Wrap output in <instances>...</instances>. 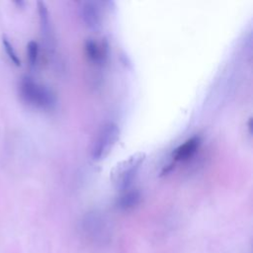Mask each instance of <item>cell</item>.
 Wrapping results in <instances>:
<instances>
[{"mask_svg": "<svg viewBox=\"0 0 253 253\" xmlns=\"http://www.w3.org/2000/svg\"><path fill=\"white\" fill-rule=\"evenodd\" d=\"M27 54L30 65L34 66L37 63L39 57V44L35 41H31L27 44Z\"/></svg>", "mask_w": 253, "mask_h": 253, "instance_id": "30bf717a", "label": "cell"}, {"mask_svg": "<svg viewBox=\"0 0 253 253\" xmlns=\"http://www.w3.org/2000/svg\"><path fill=\"white\" fill-rule=\"evenodd\" d=\"M141 201V194L137 190H131L124 193L117 202V207L120 210L127 211L135 208Z\"/></svg>", "mask_w": 253, "mask_h": 253, "instance_id": "52a82bcc", "label": "cell"}, {"mask_svg": "<svg viewBox=\"0 0 253 253\" xmlns=\"http://www.w3.org/2000/svg\"><path fill=\"white\" fill-rule=\"evenodd\" d=\"M19 89L22 99L29 105L44 110L52 109L55 105L54 94L47 87L39 84L31 77H23Z\"/></svg>", "mask_w": 253, "mask_h": 253, "instance_id": "6da1fadb", "label": "cell"}, {"mask_svg": "<svg viewBox=\"0 0 253 253\" xmlns=\"http://www.w3.org/2000/svg\"><path fill=\"white\" fill-rule=\"evenodd\" d=\"M200 143L201 139L197 135L187 139L183 144L175 149V151L173 152V158L176 161H184L189 159L197 151Z\"/></svg>", "mask_w": 253, "mask_h": 253, "instance_id": "8992f818", "label": "cell"}, {"mask_svg": "<svg viewBox=\"0 0 253 253\" xmlns=\"http://www.w3.org/2000/svg\"><path fill=\"white\" fill-rule=\"evenodd\" d=\"M120 135V129L115 123L106 124L100 130L92 147V157L95 160L104 159L113 149Z\"/></svg>", "mask_w": 253, "mask_h": 253, "instance_id": "3957f363", "label": "cell"}, {"mask_svg": "<svg viewBox=\"0 0 253 253\" xmlns=\"http://www.w3.org/2000/svg\"><path fill=\"white\" fill-rule=\"evenodd\" d=\"M85 50H86V53H87L88 57L91 60L97 61V60H99L102 57L101 49L98 47L97 43L95 42H93V41H88L86 42Z\"/></svg>", "mask_w": 253, "mask_h": 253, "instance_id": "9c48e42d", "label": "cell"}, {"mask_svg": "<svg viewBox=\"0 0 253 253\" xmlns=\"http://www.w3.org/2000/svg\"><path fill=\"white\" fill-rule=\"evenodd\" d=\"M37 4H38V13H39L42 37L43 39L45 45L48 48H52L53 47V33H52V27H51V23H50L48 10L46 8V5L42 1H39Z\"/></svg>", "mask_w": 253, "mask_h": 253, "instance_id": "5b68a950", "label": "cell"}, {"mask_svg": "<svg viewBox=\"0 0 253 253\" xmlns=\"http://www.w3.org/2000/svg\"><path fill=\"white\" fill-rule=\"evenodd\" d=\"M2 44H3V47H4V49H5V51H6L7 55H8V57L10 58V60H11L16 66H21V60H20L18 54H17V52H16L14 46H13L12 43L10 42L9 39H8L5 35L2 36Z\"/></svg>", "mask_w": 253, "mask_h": 253, "instance_id": "ba28073f", "label": "cell"}, {"mask_svg": "<svg viewBox=\"0 0 253 253\" xmlns=\"http://www.w3.org/2000/svg\"><path fill=\"white\" fill-rule=\"evenodd\" d=\"M145 159V153H135L119 163L111 173L112 180L122 190L129 187L140 165Z\"/></svg>", "mask_w": 253, "mask_h": 253, "instance_id": "7a4b0ae2", "label": "cell"}, {"mask_svg": "<svg viewBox=\"0 0 253 253\" xmlns=\"http://www.w3.org/2000/svg\"><path fill=\"white\" fill-rule=\"evenodd\" d=\"M81 18L85 26L93 31H98L102 27V13L100 6L94 1H85L81 6Z\"/></svg>", "mask_w": 253, "mask_h": 253, "instance_id": "277c9868", "label": "cell"}]
</instances>
